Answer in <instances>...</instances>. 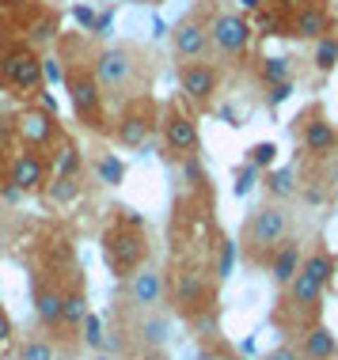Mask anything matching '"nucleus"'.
<instances>
[{
    "mask_svg": "<svg viewBox=\"0 0 338 360\" xmlns=\"http://www.w3.org/2000/svg\"><path fill=\"white\" fill-rule=\"evenodd\" d=\"M15 137V118H8V114H0V148H4L8 141Z\"/></svg>",
    "mask_w": 338,
    "mask_h": 360,
    "instance_id": "a19ab883",
    "label": "nucleus"
},
{
    "mask_svg": "<svg viewBox=\"0 0 338 360\" xmlns=\"http://www.w3.org/2000/svg\"><path fill=\"white\" fill-rule=\"evenodd\" d=\"M42 72H46V80H50V84H65V69H61L57 57H42Z\"/></svg>",
    "mask_w": 338,
    "mask_h": 360,
    "instance_id": "58836bf2",
    "label": "nucleus"
},
{
    "mask_svg": "<svg viewBox=\"0 0 338 360\" xmlns=\"http://www.w3.org/2000/svg\"><path fill=\"white\" fill-rule=\"evenodd\" d=\"M255 182H258V167H255V163H244V167L236 171V182H232V193H236V198H247V193L255 190Z\"/></svg>",
    "mask_w": 338,
    "mask_h": 360,
    "instance_id": "473e14b6",
    "label": "nucleus"
},
{
    "mask_svg": "<svg viewBox=\"0 0 338 360\" xmlns=\"http://www.w3.org/2000/svg\"><path fill=\"white\" fill-rule=\"evenodd\" d=\"M217 285L220 281L213 277V266H201V262L182 258L171 266L168 274V300L175 307V315H182L187 323H198L201 315L217 307Z\"/></svg>",
    "mask_w": 338,
    "mask_h": 360,
    "instance_id": "f03ea898",
    "label": "nucleus"
},
{
    "mask_svg": "<svg viewBox=\"0 0 338 360\" xmlns=\"http://www.w3.org/2000/svg\"><path fill=\"white\" fill-rule=\"evenodd\" d=\"M12 338H15V326H12V315H8V307L0 304V353H4L8 345H12Z\"/></svg>",
    "mask_w": 338,
    "mask_h": 360,
    "instance_id": "4c0bfd02",
    "label": "nucleus"
},
{
    "mask_svg": "<svg viewBox=\"0 0 338 360\" xmlns=\"http://www.w3.org/2000/svg\"><path fill=\"white\" fill-rule=\"evenodd\" d=\"M301 266H304V247H301V239H293L289 236L282 247L274 250V258H270V266H266V277L274 281L277 288H285L289 281H293L296 274H301Z\"/></svg>",
    "mask_w": 338,
    "mask_h": 360,
    "instance_id": "6ab92c4d",
    "label": "nucleus"
},
{
    "mask_svg": "<svg viewBox=\"0 0 338 360\" xmlns=\"http://www.w3.org/2000/svg\"><path fill=\"white\" fill-rule=\"evenodd\" d=\"M251 38H255V23L244 12H217L209 19V46L225 61H239L251 50Z\"/></svg>",
    "mask_w": 338,
    "mask_h": 360,
    "instance_id": "6e6552de",
    "label": "nucleus"
},
{
    "mask_svg": "<svg viewBox=\"0 0 338 360\" xmlns=\"http://www.w3.org/2000/svg\"><path fill=\"white\" fill-rule=\"evenodd\" d=\"M122 179H125V163L114 152H103L99 160H95V182H103V186H122Z\"/></svg>",
    "mask_w": 338,
    "mask_h": 360,
    "instance_id": "cd10ccee",
    "label": "nucleus"
},
{
    "mask_svg": "<svg viewBox=\"0 0 338 360\" xmlns=\"http://www.w3.org/2000/svg\"><path fill=\"white\" fill-rule=\"evenodd\" d=\"M27 4H35V0H0L4 12H19V8H27Z\"/></svg>",
    "mask_w": 338,
    "mask_h": 360,
    "instance_id": "c03bdc74",
    "label": "nucleus"
},
{
    "mask_svg": "<svg viewBox=\"0 0 338 360\" xmlns=\"http://www.w3.org/2000/svg\"><path fill=\"white\" fill-rule=\"evenodd\" d=\"M15 137L27 144V148H38L42 152L46 144L57 141V114L46 110V106H31L15 118Z\"/></svg>",
    "mask_w": 338,
    "mask_h": 360,
    "instance_id": "f3484780",
    "label": "nucleus"
},
{
    "mask_svg": "<svg viewBox=\"0 0 338 360\" xmlns=\"http://www.w3.org/2000/svg\"><path fill=\"white\" fill-rule=\"evenodd\" d=\"M171 50H175L179 65L201 61V57L213 50V46H209V23H206V19H201L198 12L187 15V19H179L175 31H171Z\"/></svg>",
    "mask_w": 338,
    "mask_h": 360,
    "instance_id": "ddd939ff",
    "label": "nucleus"
},
{
    "mask_svg": "<svg viewBox=\"0 0 338 360\" xmlns=\"http://www.w3.org/2000/svg\"><path fill=\"white\" fill-rule=\"evenodd\" d=\"M171 338V319L160 315V311H141V323H137V342L144 349H163Z\"/></svg>",
    "mask_w": 338,
    "mask_h": 360,
    "instance_id": "5701e85b",
    "label": "nucleus"
},
{
    "mask_svg": "<svg viewBox=\"0 0 338 360\" xmlns=\"http://www.w3.org/2000/svg\"><path fill=\"white\" fill-rule=\"evenodd\" d=\"M0 84L12 87L19 95H35L38 87L46 84L42 57H38V50L31 42H12L0 53Z\"/></svg>",
    "mask_w": 338,
    "mask_h": 360,
    "instance_id": "423d86ee",
    "label": "nucleus"
},
{
    "mask_svg": "<svg viewBox=\"0 0 338 360\" xmlns=\"http://www.w3.org/2000/svg\"><path fill=\"white\" fill-rule=\"evenodd\" d=\"M266 190H270V201H289L296 190V171L293 167H270L266 171Z\"/></svg>",
    "mask_w": 338,
    "mask_h": 360,
    "instance_id": "393cba45",
    "label": "nucleus"
},
{
    "mask_svg": "<svg viewBox=\"0 0 338 360\" xmlns=\"http://www.w3.org/2000/svg\"><path fill=\"white\" fill-rule=\"evenodd\" d=\"M315 69L320 72H334V65H338V38L334 34H327V38H320L315 42Z\"/></svg>",
    "mask_w": 338,
    "mask_h": 360,
    "instance_id": "c85d7f7f",
    "label": "nucleus"
},
{
    "mask_svg": "<svg viewBox=\"0 0 338 360\" xmlns=\"http://www.w3.org/2000/svg\"><path fill=\"white\" fill-rule=\"evenodd\" d=\"M289 95H293V80H282V84H270L266 87V106H282Z\"/></svg>",
    "mask_w": 338,
    "mask_h": 360,
    "instance_id": "c9c22d12",
    "label": "nucleus"
},
{
    "mask_svg": "<svg viewBox=\"0 0 338 360\" xmlns=\"http://www.w3.org/2000/svg\"><path fill=\"white\" fill-rule=\"evenodd\" d=\"M274 160H277V144H274V141H258V144H251L247 163H255L258 171H270V167H274Z\"/></svg>",
    "mask_w": 338,
    "mask_h": 360,
    "instance_id": "c756f323",
    "label": "nucleus"
},
{
    "mask_svg": "<svg viewBox=\"0 0 338 360\" xmlns=\"http://www.w3.org/2000/svg\"><path fill=\"white\" fill-rule=\"evenodd\" d=\"M236 258H239V243L228 239V236H217L213 243V258H209V266H213V277L225 285L232 277V269H236Z\"/></svg>",
    "mask_w": 338,
    "mask_h": 360,
    "instance_id": "b1692460",
    "label": "nucleus"
},
{
    "mask_svg": "<svg viewBox=\"0 0 338 360\" xmlns=\"http://www.w3.org/2000/svg\"><path fill=\"white\" fill-rule=\"evenodd\" d=\"M80 338H84V345H88V349H103V345H107V338H103V323H99V315H88V319H84Z\"/></svg>",
    "mask_w": 338,
    "mask_h": 360,
    "instance_id": "f704fd0d",
    "label": "nucleus"
},
{
    "mask_svg": "<svg viewBox=\"0 0 338 360\" xmlns=\"http://www.w3.org/2000/svg\"><path fill=\"white\" fill-rule=\"evenodd\" d=\"M76 19H80V27H88V31H95V23H99L95 12H88V8H76Z\"/></svg>",
    "mask_w": 338,
    "mask_h": 360,
    "instance_id": "37998d69",
    "label": "nucleus"
},
{
    "mask_svg": "<svg viewBox=\"0 0 338 360\" xmlns=\"http://www.w3.org/2000/svg\"><path fill=\"white\" fill-rule=\"evenodd\" d=\"M296 349H301V360H338V338L331 326H312L296 338Z\"/></svg>",
    "mask_w": 338,
    "mask_h": 360,
    "instance_id": "aec40b11",
    "label": "nucleus"
},
{
    "mask_svg": "<svg viewBox=\"0 0 338 360\" xmlns=\"http://www.w3.org/2000/svg\"><path fill=\"white\" fill-rule=\"evenodd\" d=\"M8 182H12L19 193H38L50 182V160L38 148H23L12 160V167H8Z\"/></svg>",
    "mask_w": 338,
    "mask_h": 360,
    "instance_id": "2eb2a0df",
    "label": "nucleus"
},
{
    "mask_svg": "<svg viewBox=\"0 0 338 360\" xmlns=\"http://www.w3.org/2000/svg\"><path fill=\"white\" fill-rule=\"evenodd\" d=\"M8 46H12V27H8V19L0 15V53H4Z\"/></svg>",
    "mask_w": 338,
    "mask_h": 360,
    "instance_id": "79ce46f5",
    "label": "nucleus"
},
{
    "mask_svg": "<svg viewBox=\"0 0 338 360\" xmlns=\"http://www.w3.org/2000/svg\"><path fill=\"white\" fill-rule=\"evenodd\" d=\"M323 182H327V190L338 193V152L331 155V160H323Z\"/></svg>",
    "mask_w": 338,
    "mask_h": 360,
    "instance_id": "ea45409f",
    "label": "nucleus"
},
{
    "mask_svg": "<svg viewBox=\"0 0 338 360\" xmlns=\"http://www.w3.org/2000/svg\"><path fill=\"white\" fill-rule=\"evenodd\" d=\"M156 103L152 99H133L122 106L118 122H114V141L122 144V148H144V144L152 141V133H156Z\"/></svg>",
    "mask_w": 338,
    "mask_h": 360,
    "instance_id": "1a4fd4ad",
    "label": "nucleus"
},
{
    "mask_svg": "<svg viewBox=\"0 0 338 360\" xmlns=\"http://www.w3.org/2000/svg\"><path fill=\"white\" fill-rule=\"evenodd\" d=\"M168 296V277L156 266H141L137 274L125 281V304L133 311H156Z\"/></svg>",
    "mask_w": 338,
    "mask_h": 360,
    "instance_id": "4468645a",
    "label": "nucleus"
},
{
    "mask_svg": "<svg viewBox=\"0 0 338 360\" xmlns=\"http://www.w3.org/2000/svg\"><path fill=\"white\" fill-rule=\"evenodd\" d=\"M289 27H293V34H296V38H312V42H320V38L331 34L334 19H331V12H327V4L312 0V4L296 8L293 19H289Z\"/></svg>",
    "mask_w": 338,
    "mask_h": 360,
    "instance_id": "a211bd4d",
    "label": "nucleus"
},
{
    "mask_svg": "<svg viewBox=\"0 0 338 360\" xmlns=\"http://www.w3.org/2000/svg\"><path fill=\"white\" fill-rule=\"evenodd\" d=\"M258 72H263V84H266V87H270V84L289 80V57H266Z\"/></svg>",
    "mask_w": 338,
    "mask_h": 360,
    "instance_id": "2f4dec72",
    "label": "nucleus"
},
{
    "mask_svg": "<svg viewBox=\"0 0 338 360\" xmlns=\"http://www.w3.org/2000/svg\"><path fill=\"white\" fill-rule=\"evenodd\" d=\"M35 319L46 334H61L65 323V288L57 281L35 277Z\"/></svg>",
    "mask_w": 338,
    "mask_h": 360,
    "instance_id": "dca6fc26",
    "label": "nucleus"
},
{
    "mask_svg": "<svg viewBox=\"0 0 338 360\" xmlns=\"http://www.w3.org/2000/svg\"><path fill=\"white\" fill-rule=\"evenodd\" d=\"M263 360H301V349H296L293 338H289V342H282V345L270 349V353H266Z\"/></svg>",
    "mask_w": 338,
    "mask_h": 360,
    "instance_id": "e433bc0d",
    "label": "nucleus"
},
{
    "mask_svg": "<svg viewBox=\"0 0 338 360\" xmlns=\"http://www.w3.org/2000/svg\"><path fill=\"white\" fill-rule=\"evenodd\" d=\"M50 38H57V15H42V19L31 27L27 42H31V46H42V42H50Z\"/></svg>",
    "mask_w": 338,
    "mask_h": 360,
    "instance_id": "72a5a7b5",
    "label": "nucleus"
},
{
    "mask_svg": "<svg viewBox=\"0 0 338 360\" xmlns=\"http://www.w3.org/2000/svg\"><path fill=\"white\" fill-rule=\"evenodd\" d=\"M76 193H80V174H54V186H50L54 201H73Z\"/></svg>",
    "mask_w": 338,
    "mask_h": 360,
    "instance_id": "7c9ffc66",
    "label": "nucleus"
},
{
    "mask_svg": "<svg viewBox=\"0 0 338 360\" xmlns=\"http://www.w3.org/2000/svg\"><path fill=\"white\" fill-rule=\"evenodd\" d=\"M179 87L194 106H209L213 95L220 91V69L209 61H187L179 65Z\"/></svg>",
    "mask_w": 338,
    "mask_h": 360,
    "instance_id": "f8f14e48",
    "label": "nucleus"
},
{
    "mask_svg": "<svg viewBox=\"0 0 338 360\" xmlns=\"http://www.w3.org/2000/svg\"><path fill=\"white\" fill-rule=\"evenodd\" d=\"M50 167H54V174H80L84 155H80V148H76L73 141H61L57 152H54V160H50Z\"/></svg>",
    "mask_w": 338,
    "mask_h": 360,
    "instance_id": "bb28decb",
    "label": "nucleus"
},
{
    "mask_svg": "<svg viewBox=\"0 0 338 360\" xmlns=\"http://www.w3.org/2000/svg\"><path fill=\"white\" fill-rule=\"evenodd\" d=\"M65 91H69V99H73L76 118L88 125V129H103V125H107V110H103L107 91L95 80L92 65H69V69H65Z\"/></svg>",
    "mask_w": 338,
    "mask_h": 360,
    "instance_id": "39448f33",
    "label": "nucleus"
},
{
    "mask_svg": "<svg viewBox=\"0 0 338 360\" xmlns=\"http://www.w3.org/2000/svg\"><path fill=\"white\" fill-rule=\"evenodd\" d=\"M160 133H163V144H168V152L179 155V160H187V155H198V148H201L198 122L190 118L187 110H179V106H168V110H163Z\"/></svg>",
    "mask_w": 338,
    "mask_h": 360,
    "instance_id": "9b49d317",
    "label": "nucleus"
},
{
    "mask_svg": "<svg viewBox=\"0 0 338 360\" xmlns=\"http://www.w3.org/2000/svg\"><path fill=\"white\" fill-rule=\"evenodd\" d=\"M92 69H95V80L103 84L107 95H125L137 84L141 57H137V50H130V46H107V50H99L92 57Z\"/></svg>",
    "mask_w": 338,
    "mask_h": 360,
    "instance_id": "0eeeda50",
    "label": "nucleus"
},
{
    "mask_svg": "<svg viewBox=\"0 0 338 360\" xmlns=\"http://www.w3.org/2000/svg\"><path fill=\"white\" fill-rule=\"evenodd\" d=\"M301 269H304L308 277H315V281H320L323 288H334V277H338V258H334L331 250L323 247V243H315V247L304 255V266H301Z\"/></svg>",
    "mask_w": 338,
    "mask_h": 360,
    "instance_id": "4be33fe9",
    "label": "nucleus"
},
{
    "mask_svg": "<svg viewBox=\"0 0 338 360\" xmlns=\"http://www.w3.org/2000/svg\"><path fill=\"white\" fill-rule=\"evenodd\" d=\"M293 231V217L282 201H270V205H258L244 224V236H239V255H244L247 266L266 269L274 250L282 247Z\"/></svg>",
    "mask_w": 338,
    "mask_h": 360,
    "instance_id": "7ed1b4c3",
    "label": "nucleus"
},
{
    "mask_svg": "<svg viewBox=\"0 0 338 360\" xmlns=\"http://www.w3.org/2000/svg\"><path fill=\"white\" fill-rule=\"evenodd\" d=\"M296 122H301V152L312 163H323L338 152V129H334V122H327L323 106H312Z\"/></svg>",
    "mask_w": 338,
    "mask_h": 360,
    "instance_id": "9d476101",
    "label": "nucleus"
},
{
    "mask_svg": "<svg viewBox=\"0 0 338 360\" xmlns=\"http://www.w3.org/2000/svg\"><path fill=\"white\" fill-rule=\"evenodd\" d=\"M323 296H327V288L301 269V274L277 292L274 311H270V323L296 342L304 330H312V326L323 323Z\"/></svg>",
    "mask_w": 338,
    "mask_h": 360,
    "instance_id": "f257e3e1",
    "label": "nucleus"
},
{
    "mask_svg": "<svg viewBox=\"0 0 338 360\" xmlns=\"http://www.w3.org/2000/svg\"><path fill=\"white\" fill-rule=\"evenodd\" d=\"M103 262L118 281H130L141 266H149V236L130 209H122V217L103 231Z\"/></svg>",
    "mask_w": 338,
    "mask_h": 360,
    "instance_id": "20e7f679",
    "label": "nucleus"
},
{
    "mask_svg": "<svg viewBox=\"0 0 338 360\" xmlns=\"http://www.w3.org/2000/svg\"><path fill=\"white\" fill-rule=\"evenodd\" d=\"M15 360H57V345H54V338H46V334H31V338H23V342H19Z\"/></svg>",
    "mask_w": 338,
    "mask_h": 360,
    "instance_id": "a878e982",
    "label": "nucleus"
},
{
    "mask_svg": "<svg viewBox=\"0 0 338 360\" xmlns=\"http://www.w3.org/2000/svg\"><path fill=\"white\" fill-rule=\"evenodd\" d=\"M88 315H92L88 288H84V281H73V285L65 288V323H61V334H76Z\"/></svg>",
    "mask_w": 338,
    "mask_h": 360,
    "instance_id": "412c9836",
    "label": "nucleus"
}]
</instances>
